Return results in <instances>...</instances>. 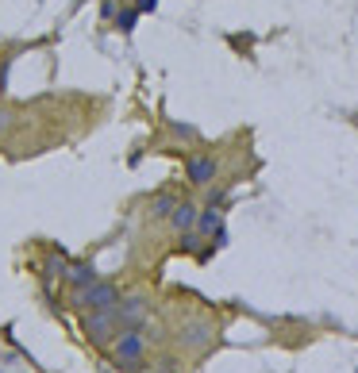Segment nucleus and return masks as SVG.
<instances>
[{
    "instance_id": "f8f14e48",
    "label": "nucleus",
    "mask_w": 358,
    "mask_h": 373,
    "mask_svg": "<svg viewBox=\"0 0 358 373\" xmlns=\"http://www.w3.org/2000/svg\"><path fill=\"white\" fill-rule=\"evenodd\" d=\"M12 124V116H8V112H0V127H8Z\"/></svg>"
},
{
    "instance_id": "f257e3e1",
    "label": "nucleus",
    "mask_w": 358,
    "mask_h": 373,
    "mask_svg": "<svg viewBox=\"0 0 358 373\" xmlns=\"http://www.w3.org/2000/svg\"><path fill=\"white\" fill-rule=\"evenodd\" d=\"M77 304L81 308H116L120 304V293H116V285H104V281H93V285H85V289H77Z\"/></svg>"
},
{
    "instance_id": "9b49d317",
    "label": "nucleus",
    "mask_w": 358,
    "mask_h": 373,
    "mask_svg": "<svg viewBox=\"0 0 358 373\" xmlns=\"http://www.w3.org/2000/svg\"><path fill=\"white\" fill-rule=\"evenodd\" d=\"M135 8H139V12H154V8H158V0H135Z\"/></svg>"
},
{
    "instance_id": "9d476101",
    "label": "nucleus",
    "mask_w": 358,
    "mask_h": 373,
    "mask_svg": "<svg viewBox=\"0 0 358 373\" xmlns=\"http://www.w3.org/2000/svg\"><path fill=\"white\" fill-rule=\"evenodd\" d=\"M174 208H177V197H174V192H170V197H158V200H154V216H170Z\"/></svg>"
},
{
    "instance_id": "7ed1b4c3",
    "label": "nucleus",
    "mask_w": 358,
    "mask_h": 373,
    "mask_svg": "<svg viewBox=\"0 0 358 373\" xmlns=\"http://www.w3.org/2000/svg\"><path fill=\"white\" fill-rule=\"evenodd\" d=\"M112 323H116V308H96V312L85 320V331H89V339H96V343H104V339H108V331H112Z\"/></svg>"
},
{
    "instance_id": "39448f33",
    "label": "nucleus",
    "mask_w": 358,
    "mask_h": 373,
    "mask_svg": "<svg viewBox=\"0 0 358 373\" xmlns=\"http://www.w3.org/2000/svg\"><path fill=\"white\" fill-rule=\"evenodd\" d=\"M146 315V304L143 300H127V304H116V320L127 323V331H135V323H143Z\"/></svg>"
},
{
    "instance_id": "f03ea898",
    "label": "nucleus",
    "mask_w": 358,
    "mask_h": 373,
    "mask_svg": "<svg viewBox=\"0 0 358 373\" xmlns=\"http://www.w3.org/2000/svg\"><path fill=\"white\" fill-rule=\"evenodd\" d=\"M116 362L127 366V369L143 362V335L139 331H124V335L116 339Z\"/></svg>"
},
{
    "instance_id": "20e7f679",
    "label": "nucleus",
    "mask_w": 358,
    "mask_h": 373,
    "mask_svg": "<svg viewBox=\"0 0 358 373\" xmlns=\"http://www.w3.org/2000/svg\"><path fill=\"white\" fill-rule=\"evenodd\" d=\"M185 169H189V181L193 185H208L216 177V158H212V154H197V158H189V166H185Z\"/></svg>"
},
{
    "instance_id": "423d86ee",
    "label": "nucleus",
    "mask_w": 358,
    "mask_h": 373,
    "mask_svg": "<svg viewBox=\"0 0 358 373\" xmlns=\"http://www.w3.org/2000/svg\"><path fill=\"white\" fill-rule=\"evenodd\" d=\"M197 208H193V204H177L174 208V212H170V223H174L177 227V231H193V227H197Z\"/></svg>"
},
{
    "instance_id": "1a4fd4ad",
    "label": "nucleus",
    "mask_w": 358,
    "mask_h": 373,
    "mask_svg": "<svg viewBox=\"0 0 358 373\" xmlns=\"http://www.w3.org/2000/svg\"><path fill=\"white\" fill-rule=\"evenodd\" d=\"M135 20H139V8H127V12H116V27L120 31H132Z\"/></svg>"
},
{
    "instance_id": "0eeeda50",
    "label": "nucleus",
    "mask_w": 358,
    "mask_h": 373,
    "mask_svg": "<svg viewBox=\"0 0 358 373\" xmlns=\"http://www.w3.org/2000/svg\"><path fill=\"white\" fill-rule=\"evenodd\" d=\"M70 285H77V289H85V285H93V281H96V273H93V266H85V262H81V266H70Z\"/></svg>"
},
{
    "instance_id": "6e6552de",
    "label": "nucleus",
    "mask_w": 358,
    "mask_h": 373,
    "mask_svg": "<svg viewBox=\"0 0 358 373\" xmlns=\"http://www.w3.org/2000/svg\"><path fill=\"white\" fill-rule=\"evenodd\" d=\"M197 227H200V231H208V235L224 231V227H219V212H216V208H208V212H200V216H197Z\"/></svg>"
}]
</instances>
